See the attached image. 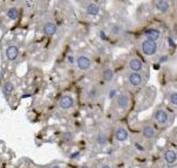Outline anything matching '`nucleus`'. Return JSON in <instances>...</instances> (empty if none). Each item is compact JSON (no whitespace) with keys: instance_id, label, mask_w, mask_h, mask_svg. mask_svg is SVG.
Wrapping results in <instances>:
<instances>
[{"instance_id":"nucleus-22","label":"nucleus","mask_w":177,"mask_h":168,"mask_svg":"<svg viewBox=\"0 0 177 168\" xmlns=\"http://www.w3.org/2000/svg\"><path fill=\"white\" fill-rule=\"evenodd\" d=\"M63 137H64L65 141H72L73 140V134L70 133V131H66V133H64Z\"/></svg>"},{"instance_id":"nucleus-27","label":"nucleus","mask_w":177,"mask_h":168,"mask_svg":"<svg viewBox=\"0 0 177 168\" xmlns=\"http://www.w3.org/2000/svg\"><path fill=\"white\" fill-rule=\"evenodd\" d=\"M79 155H81V154H79L78 152H77V153H73V154L71 155V159H77V157H79Z\"/></svg>"},{"instance_id":"nucleus-29","label":"nucleus","mask_w":177,"mask_h":168,"mask_svg":"<svg viewBox=\"0 0 177 168\" xmlns=\"http://www.w3.org/2000/svg\"><path fill=\"white\" fill-rule=\"evenodd\" d=\"M101 38H102V39H105V33L103 32V31L101 32Z\"/></svg>"},{"instance_id":"nucleus-15","label":"nucleus","mask_w":177,"mask_h":168,"mask_svg":"<svg viewBox=\"0 0 177 168\" xmlns=\"http://www.w3.org/2000/svg\"><path fill=\"white\" fill-rule=\"evenodd\" d=\"M155 5H156V8L160 12H162V13H165V12H168V10H169V3L168 1H165V0H160V1H155Z\"/></svg>"},{"instance_id":"nucleus-2","label":"nucleus","mask_w":177,"mask_h":168,"mask_svg":"<svg viewBox=\"0 0 177 168\" xmlns=\"http://www.w3.org/2000/svg\"><path fill=\"white\" fill-rule=\"evenodd\" d=\"M155 120L156 122L160 123V125H166L168 121H169V115H168L165 110L160 109V110H157L155 113Z\"/></svg>"},{"instance_id":"nucleus-31","label":"nucleus","mask_w":177,"mask_h":168,"mask_svg":"<svg viewBox=\"0 0 177 168\" xmlns=\"http://www.w3.org/2000/svg\"><path fill=\"white\" fill-rule=\"evenodd\" d=\"M52 168H61V167H59V166H53Z\"/></svg>"},{"instance_id":"nucleus-25","label":"nucleus","mask_w":177,"mask_h":168,"mask_svg":"<svg viewBox=\"0 0 177 168\" xmlns=\"http://www.w3.org/2000/svg\"><path fill=\"white\" fill-rule=\"evenodd\" d=\"M67 62H69L70 65L75 64V58H73V56H69V57H67Z\"/></svg>"},{"instance_id":"nucleus-21","label":"nucleus","mask_w":177,"mask_h":168,"mask_svg":"<svg viewBox=\"0 0 177 168\" xmlns=\"http://www.w3.org/2000/svg\"><path fill=\"white\" fill-rule=\"evenodd\" d=\"M98 95H99V92H98V90H97L96 88H95V89H92L91 91L89 92V97L91 98L92 101H95V99H97V97H98Z\"/></svg>"},{"instance_id":"nucleus-32","label":"nucleus","mask_w":177,"mask_h":168,"mask_svg":"<svg viewBox=\"0 0 177 168\" xmlns=\"http://www.w3.org/2000/svg\"><path fill=\"white\" fill-rule=\"evenodd\" d=\"M85 168H86V167H85Z\"/></svg>"},{"instance_id":"nucleus-16","label":"nucleus","mask_w":177,"mask_h":168,"mask_svg":"<svg viewBox=\"0 0 177 168\" xmlns=\"http://www.w3.org/2000/svg\"><path fill=\"white\" fill-rule=\"evenodd\" d=\"M103 79L105 82H111L113 79V71L110 68H106L103 71Z\"/></svg>"},{"instance_id":"nucleus-11","label":"nucleus","mask_w":177,"mask_h":168,"mask_svg":"<svg viewBox=\"0 0 177 168\" xmlns=\"http://www.w3.org/2000/svg\"><path fill=\"white\" fill-rule=\"evenodd\" d=\"M43 31L46 36H53L54 33L57 32V26H56V24H54V23L47 22L45 25H44Z\"/></svg>"},{"instance_id":"nucleus-9","label":"nucleus","mask_w":177,"mask_h":168,"mask_svg":"<svg viewBox=\"0 0 177 168\" xmlns=\"http://www.w3.org/2000/svg\"><path fill=\"white\" fill-rule=\"evenodd\" d=\"M59 105H60V108L63 109H70L73 107V98L69 96V95H66V96H63L61 99L59 101Z\"/></svg>"},{"instance_id":"nucleus-17","label":"nucleus","mask_w":177,"mask_h":168,"mask_svg":"<svg viewBox=\"0 0 177 168\" xmlns=\"http://www.w3.org/2000/svg\"><path fill=\"white\" fill-rule=\"evenodd\" d=\"M96 141L99 146H105L107 143V136L104 133H98L96 136Z\"/></svg>"},{"instance_id":"nucleus-19","label":"nucleus","mask_w":177,"mask_h":168,"mask_svg":"<svg viewBox=\"0 0 177 168\" xmlns=\"http://www.w3.org/2000/svg\"><path fill=\"white\" fill-rule=\"evenodd\" d=\"M19 16V12L17 10L16 7H11V8H8V11H7V17L12 19V20H16L17 18Z\"/></svg>"},{"instance_id":"nucleus-24","label":"nucleus","mask_w":177,"mask_h":168,"mask_svg":"<svg viewBox=\"0 0 177 168\" xmlns=\"http://www.w3.org/2000/svg\"><path fill=\"white\" fill-rule=\"evenodd\" d=\"M116 94H117V90L113 88V89H111L110 90V94H109V96H110V98H113L115 96H116Z\"/></svg>"},{"instance_id":"nucleus-23","label":"nucleus","mask_w":177,"mask_h":168,"mask_svg":"<svg viewBox=\"0 0 177 168\" xmlns=\"http://www.w3.org/2000/svg\"><path fill=\"white\" fill-rule=\"evenodd\" d=\"M170 102H171L174 105H176L177 104V94L176 92H172L171 95H170Z\"/></svg>"},{"instance_id":"nucleus-4","label":"nucleus","mask_w":177,"mask_h":168,"mask_svg":"<svg viewBox=\"0 0 177 168\" xmlns=\"http://www.w3.org/2000/svg\"><path fill=\"white\" fill-rule=\"evenodd\" d=\"M115 137H116V140L119 142H124L126 141L128 139H129V133H128V130L123 128V127H119L116 129V133H115Z\"/></svg>"},{"instance_id":"nucleus-1","label":"nucleus","mask_w":177,"mask_h":168,"mask_svg":"<svg viewBox=\"0 0 177 168\" xmlns=\"http://www.w3.org/2000/svg\"><path fill=\"white\" fill-rule=\"evenodd\" d=\"M157 51V44L154 42H149V40H144L142 43V52L145 56H154Z\"/></svg>"},{"instance_id":"nucleus-12","label":"nucleus","mask_w":177,"mask_h":168,"mask_svg":"<svg viewBox=\"0 0 177 168\" xmlns=\"http://www.w3.org/2000/svg\"><path fill=\"white\" fill-rule=\"evenodd\" d=\"M164 160L168 165H174L177 160V154L175 150H166L164 154Z\"/></svg>"},{"instance_id":"nucleus-26","label":"nucleus","mask_w":177,"mask_h":168,"mask_svg":"<svg viewBox=\"0 0 177 168\" xmlns=\"http://www.w3.org/2000/svg\"><path fill=\"white\" fill-rule=\"evenodd\" d=\"M166 60H168V57L166 56H162L161 58H160V63H165Z\"/></svg>"},{"instance_id":"nucleus-3","label":"nucleus","mask_w":177,"mask_h":168,"mask_svg":"<svg viewBox=\"0 0 177 168\" xmlns=\"http://www.w3.org/2000/svg\"><path fill=\"white\" fill-rule=\"evenodd\" d=\"M76 63H77L78 68L81 70H87L91 66V60H90L89 57H86V56H79L77 58V60H76Z\"/></svg>"},{"instance_id":"nucleus-18","label":"nucleus","mask_w":177,"mask_h":168,"mask_svg":"<svg viewBox=\"0 0 177 168\" xmlns=\"http://www.w3.org/2000/svg\"><path fill=\"white\" fill-rule=\"evenodd\" d=\"M2 89H4V92H5L6 95H10V94H12V92L14 91V84L12 82H6Z\"/></svg>"},{"instance_id":"nucleus-28","label":"nucleus","mask_w":177,"mask_h":168,"mask_svg":"<svg viewBox=\"0 0 177 168\" xmlns=\"http://www.w3.org/2000/svg\"><path fill=\"white\" fill-rule=\"evenodd\" d=\"M169 45H170V46H175V43H174V40H172L171 39V37H169Z\"/></svg>"},{"instance_id":"nucleus-13","label":"nucleus","mask_w":177,"mask_h":168,"mask_svg":"<svg viewBox=\"0 0 177 168\" xmlns=\"http://www.w3.org/2000/svg\"><path fill=\"white\" fill-rule=\"evenodd\" d=\"M142 133H143V136L145 139H149V140L152 139V137H155L156 135V130L152 125H145L143 130H142Z\"/></svg>"},{"instance_id":"nucleus-10","label":"nucleus","mask_w":177,"mask_h":168,"mask_svg":"<svg viewBox=\"0 0 177 168\" xmlns=\"http://www.w3.org/2000/svg\"><path fill=\"white\" fill-rule=\"evenodd\" d=\"M18 54H19V50L14 45H11L6 49V57L10 60H14L18 57Z\"/></svg>"},{"instance_id":"nucleus-30","label":"nucleus","mask_w":177,"mask_h":168,"mask_svg":"<svg viewBox=\"0 0 177 168\" xmlns=\"http://www.w3.org/2000/svg\"><path fill=\"white\" fill-rule=\"evenodd\" d=\"M102 168H111V167H110V166H109V165H104V166H103Z\"/></svg>"},{"instance_id":"nucleus-8","label":"nucleus","mask_w":177,"mask_h":168,"mask_svg":"<svg viewBox=\"0 0 177 168\" xmlns=\"http://www.w3.org/2000/svg\"><path fill=\"white\" fill-rule=\"evenodd\" d=\"M129 68L134 71V72H137V71L142 70V68H143V63H142V60H140V58H137V57H132V58L129 60Z\"/></svg>"},{"instance_id":"nucleus-6","label":"nucleus","mask_w":177,"mask_h":168,"mask_svg":"<svg viewBox=\"0 0 177 168\" xmlns=\"http://www.w3.org/2000/svg\"><path fill=\"white\" fill-rule=\"evenodd\" d=\"M144 34L145 37H146V40L154 42V43H156V40L161 37V32L158 30H156V28H149V30H146Z\"/></svg>"},{"instance_id":"nucleus-14","label":"nucleus","mask_w":177,"mask_h":168,"mask_svg":"<svg viewBox=\"0 0 177 168\" xmlns=\"http://www.w3.org/2000/svg\"><path fill=\"white\" fill-rule=\"evenodd\" d=\"M86 13L89 16H97L99 13V5L95 3H90L86 6Z\"/></svg>"},{"instance_id":"nucleus-5","label":"nucleus","mask_w":177,"mask_h":168,"mask_svg":"<svg viewBox=\"0 0 177 168\" xmlns=\"http://www.w3.org/2000/svg\"><path fill=\"white\" fill-rule=\"evenodd\" d=\"M116 102H117V105L120 109H126V108H129V105H130V98L128 95L122 94V95H118L117 96Z\"/></svg>"},{"instance_id":"nucleus-7","label":"nucleus","mask_w":177,"mask_h":168,"mask_svg":"<svg viewBox=\"0 0 177 168\" xmlns=\"http://www.w3.org/2000/svg\"><path fill=\"white\" fill-rule=\"evenodd\" d=\"M129 82L132 87H140L143 83V79L138 72H132L129 75Z\"/></svg>"},{"instance_id":"nucleus-20","label":"nucleus","mask_w":177,"mask_h":168,"mask_svg":"<svg viewBox=\"0 0 177 168\" xmlns=\"http://www.w3.org/2000/svg\"><path fill=\"white\" fill-rule=\"evenodd\" d=\"M120 32H122V27L119 26V25H113L111 27V34L112 36H119Z\"/></svg>"}]
</instances>
